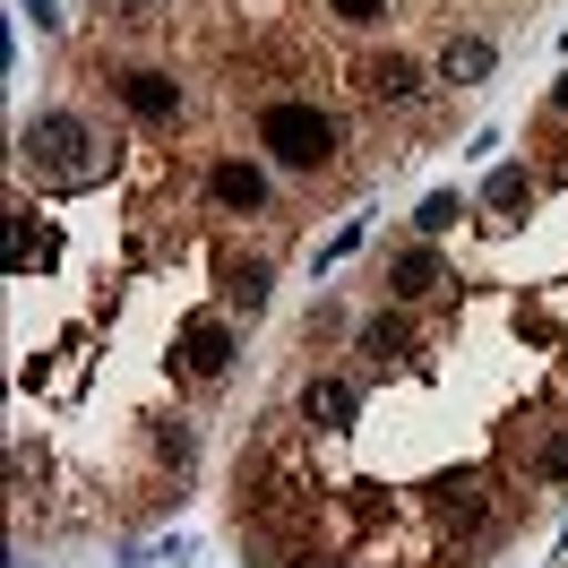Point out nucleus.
<instances>
[{"instance_id": "nucleus-1", "label": "nucleus", "mask_w": 568, "mask_h": 568, "mask_svg": "<svg viewBox=\"0 0 568 568\" xmlns=\"http://www.w3.org/2000/svg\"><path fill=\"white\" fill-rule=\"evenodd\" d=\"M491 70H499V43L491 36H448V43H439V87H448V95L483 87Z\"/></svg>"}]
</instances>
